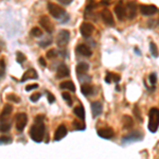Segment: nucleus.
Wrapping results in <instances>:
<instances>
[{"label":"nucleus","mask_w":159,"mask_h":159,"mask_svg":"<svg viewBox=\"0 0 159 159\" xmlns=\"http://www.w3.org/2000/svg\"><path fill=\"white\" fill-rule=\"evenodd\" d=\"M12 142V138L10 136H1L0 137V144H9Z\"/></svg>","instance_id":"30"},{"label":"nucleus","mask_w":159,"mask_h":159,"mask_svg":"<svg viewBox=\"0 0 159 159\" xmlns=\"http://www.w3.org/2000/svg\"><path fill=\"white\" fill-rule=\"evenodd\" d=\"M0 68H1L2 70H4V68H6V65H4V60L0 61Z\"/></svg>","instance_id":"44"},{"label":"nucleus","mask_w":159,"mask_h":159,"mask_svg":"<svg viewBox=\"0 0 159 159\" xmlns=\"http://www.w3.org/2000/svg\"><path fill=\"white\" fill-rule=\"evenodd\" d=\"M70 74V71H69V68L67 67L66 64H61L57 68V71H56V78L57 79H64L67 78Z\"/></svg>","instance_id":"13"},{"label":"nucleus","mask_w":159,"mask_h":159,"mask_svg":"<svg viewBox=\"0 0 159 159\" xmlns=\"http://www.w3.org/2000/svg\"><path fill=\"white\" fill-rule=\"evenodd\" d=\"M105 81H106V83H108V84H110L112 82L111 73H110V72H107V75H106V78H105Z\"/></svg>","instance_id":"41"},{"label":"nucleus","mask_w":159,"mask_h":159,"mask_svg":"<svg viewBox=\"0 0 159 159\" xmlns=\"http://www.w3.org/2000/svg\"><path fill=\"white\" fill-rule=\"evenodd\" d=\"M98 135L103 139H111L115 135V132L111 127H103L98 129Z\"/></svg>","instance_id":"12"},{"label":"nucleus","mask_w":159,"mask_h":159,"mask_svg":"<svg viewBox=\"0 0 159 159\" xmlns=\"http://www.w3.org/2000/svg\"><path fill=\"white\" fill-rule=\"evenodd\" d=\"M16 55H17L16 61H17V63H19V64H22L25 60H27V57L25 56V54H24V53H21V52H17Z\"/></svg>","instance_id":"32"},{"label":"nucleus","mask_w":159,"mask_h":159,"mask_svg":"<svg viewBox=\"0 0 159 159\" xmlns=\"http://www.w3.org/2000/svg\"><path fill=\"white\" fill-rule=\"evenodd\" d=\"M36 88H38L37 84H31V85H28L27 87H25V90L31 91V90H33V89H36Z\"/></svg>","instance_id":"38"},{"label":"nucleus","mask_w":159,"mask_h":159,"mask_svg":"<svg viewBox=\"0 0 159 159\" xmlns=\"http://www.w3.org/2000/svg\"><path fill=\"white\" fill-rule=\"evenodd\" d=\"M16 129L18 132H22L28 123V116L25 112H19L16 115Z\"/></svg>","instance_id":"5"},{"label":"nucleus","mask_w":159,"mask_h":159,"mask_svg":"<svg viewBox=\"0 0 159 159\" xmlns=\"http://www.w3.org/2000/svg\"><path fill=\"white\" fill-rule=\"evenodd\" d=\"M73 126L76 130H84L85 129V124H83V123L78 121V120H74L73 121Z\"/></svg>","instance_id":"28"},{"label":"nucleus","mask_w":159,"mask_h":159,"mask_svg":"<svg viewBox=\"0 0 159 159\" xmlns=\"http://www.w3.org/2000/svg\"><path fill=\"white\" fill-rule=\"evenodd\" d=\"M38 78V74L35 69H29L28 71H25L22 75L21 80H20V83H24L27 80H36Z\"/></svg>","instance_id":"19"},{"label":"nucleus","mask_w":159,"mask_h":159,"mask_svg":"<svg viewBox=\"0 0 159 159\" xmlns=\"http://www.w3.org/2000/svg\"><path fill=\"white\" fill-rule=\"evenodd\" d=\"M60 87L61 89H67V90H70L74 92L75 91V86H74L73 82L71 81H66V82H63V83H61Z\"/></svg>","instance_id":"24"},{"label":"nucleus","mask_w":159,"mask_h":159,"mask_svg":"<svg viewBox=\"0 0 159 159\" xmlns=\"http://www.w3.org/2000/svg\"><path fill=\"white\" fill-rule=\"evenodd\" d=\"M60 3L64 4V6H68V4H70L71 2H72V0H57Z\"/></svg>","instance_id":"42"},{"label":"nucleus","mask_w":159,"mask_h":159,"mask_svg":"<svg viewBox=\"0 0 159 159\" xmlns=\"http://www.w3.org/2000/svg\"><path fill=\"white\" fill-rule=\"evenodd\" d=\"M56 50H54V49H51V50H49L47 52V54H46V56H47L48 58H53V57H56Z\"/></svg>","instance_id":"35"},{"label":"nucleus","mask_w":159,"mask_h":159,"mask_svg":"<svg viewBox=\"0 0 159 159\" xmlns=\"http://www.w3.org/2000/svg\"><path fill=\"white\" fill-rule=\"evenodd\" d=\"M7 99L11 102H14V103H20V98L18 96H16L15 93H10L7 96Z\"/></svg>","instance_id":"27"},{"label":"nucleus","mask_w":159,"mask_h":159,"mask_svg":"<svg viewBox=\"0 0 159 159\" xmlns=\"http://www.w3.org/2000/svg\"><path fill=\"white\" fill-rule=\"evenodd\" d=\"M51 43H52V40H51L50 38H48L47 42H40L39 46H40V47H47V46H49Z\"/></svg>","instance_id":"40"},{"label":"nucleus","mask_w":159,"mask_h":159,"mask_svg":"<svg viewBox=\"0 0 159 159\" xmlns=\"http://www.w3.org/2000/svg\"><path fill=\"white\" fill-rule=\"evenodd\" d=\"M115 14L117 15L118 19L119 20H123L124 17L126 16V10H125V7L120 2L118 3L116 7H115Z\"/></svg>","instance_id":"17"},{"label":"nucleus","mask_w":159,"mask_h":159,"mask_svg":"<svg viewBox=\"0 0 159 159\" xmlns=\"http://www.w3.org/2000/svg\"><path fill=\"white\" fill-rule=\"evenodd\" d=\"M81 91L85 97H89L94 92V88H93V86H91V85L84 84V85L81 86Z\"/></svg>","instance_id":"22"},{"label":"nucleus","mask_w":159,"mask_h":159,"mask_svg":"<svg viewBox=\"0 0 159 159\" xmlns=\"http://www.w3.org/2000/svg\"><path fill=\"white\" fill-rule=\"evenodd\" d=\"M31 34H32L34 37H40L43 35V31L40 30L39 28L35 27V28H33V29L31 30Z\"/></svg>","instance_id":"29"},{"label":"nucleus","mask_w":159,"mask_h":159,"mask_svg":"<svg viewBox=\"0 0 159 159\" xmlns=\"http://www.w3.org/2000/svg\"><path fill=\"white\" fill-rule=\"evenodd\" d=\"M13 111V106L11 104H6L3 107V110H2L1 115H0V122L2 121H7V120L10 119V116H11Z\"/></svg>","instance_id":"14"},{"label":"nucleus","mask_w":159,"mask_h":159,"mask_svg":"<svg viewBox=\"0 0 159 159\" xmlns=\"http://www.w3.org/2000/svg\"><path fill=\"white\" fill-rule=\"evenodd\" d=\"M73 112L79 119H81V120L85 119V109H84V107L82 106V105H78L76 107H74Z\"/></svg>","instance_id":"23"},{"label":"nucleus","mask_w":159,"mask_h":159,"mask_svg":"<svg viewBox=\"0 0 159 159\" xmlns=\"http://www.w3.org/2000/svg\"><path fill=\"white\" fill-rule=\"evenodd\" d=\"M134 115L136 116L138 120H139V122H142V117H141V111H140V108L136 105L134 107Z\"/></svg>","instance_id":"31"},{"label":"nucleus","mask_w":159,"mask_h":159,"mask_svg":"<svg viewBox=\"0 0 159 159\" xmlns=\"http://www.w3.org/2000/svg\"><path fill=\"white\" fill-rule=\"evenodd\" d=\"M68 130H67V127L65 126L64 124L60 125V126L56 129L55 130V134H54V140L55 141H60L63 139L64 137H66V135H67Z\"/></svg>","instance_id":"15"},{"label":"nucleus","mask_w":159,"mask_h":159,"mask_svg":"<svg viewBox=\"0 0 159 159\" xmlns=\"http://www.w3.org/2000/svg\"><path fill=\"white\" fill-rule=\"evenodd\" d=\"M40 97H42V94H40L39 92H35V93H33L32 96L30 97V100H31V102L35 103V102H37L38 100L40 99Z\"/></svg>","instance_id":"34"},{"label":"nucleus","mask_w":159,"mask_h":159,"mask_svg":"<svg viewBox=\"0 0 159 159\" xmlns=\"http://www.w3.org/2000/svg\"><path fill=\"white\" fill-rule=\"evenodd\" d=\"M126 15L129 19H134L137 15V2L135 0H130L127 2V7L126 9Z\"/></svg>","instance_id":"10"},{"label":"nucleus","mask_w":159,"mask_h":159,"mask_svg":"<svg viewBox=\"0 0 159 159\" xmlns=\"http://www.w3.org/2000/svg\"><path fill=\"white\" fill-rule=\"evenodd\" d=\"M148 79H150V83L152 84V85H155L156 82H157V75H156V73H151Z\"/></svg>","instance_id":"36"},{"label":"nucleus","mask_w":159,"mask_h":159,"mask_svg":"<svg viewBox=\"0 0 159 159\" xmlns=\"http://www.w3.org/2000/svg\"><path fill=\"white\" fill-rule=\"evenodd\" d=\"M122 123H123V127L126 129H129L134 126V121H133L132 117L127 116V115H124L122 117Z\"/></svg>","instance_id":"21"},{"label":"nucleus","mask_w":159,"mask_h":159,"mask_svg":"<svg viewBox=\"0 0 159 159\" xmlns=\"http://www.w3.org/2000/svg\"><path fill=\"white\" fill-rule=\"evenodd\" d=\"M143 139V134L141 132L135 130V132L129 133V135L124 136L123 137V143H127V142H136V141H140Z\"/></svg>","instance_id":"6"},{"label":"nucleus","mask_w":159,"mask_h":159,"mask_svg":"<svg viewBox=\"0 0 159 159\" xmlns=\"http://www.w3.org/2000/svg\"><path fill=\"white\" fill-rule=\"evenodd\" d=\"M38 61H39V64L43 66V67H46V66H47V63H46V61H45V58H43V57H39Z\"/></svg>","instance_id":"43"},{"label":"nucleus","mask_w":159,"mask_h":159,"mask_svg":"<svg viewBox=\"0 0 159 159\" xmlns=\"http://www.w3.org/2000/svg\"><path fill=\"white\" fill-rule=\"evenodd\" d=\"M93 31H94V27L91 24H89V22H84V24H82L81 28H80V32H81L82 36L85 38L90 37L92 33H93Z\"/></svg>","instance_id":"9"},{"label":"nucleus","mask_w":159,"mask_h":159,"mask_svg":"<svg viewBox=\"0 0 159 159\" xmlns=\"http://www.w3.org/2000/svg\"><path fill=\"white\" fill-rule=\"evenodd\" d=\"M47 98H48V102H49L50 104H52L55 102V97L53 96L52 93H50V92H47Z\"/></svg>","instance_id":"37"},{"label":"nucleus","mask_w":159,"mask_h":159,"mask_svg":"<svg viewBox=\"0 0 159 159\" xmlns=\"http://www.w3.org/2000/svg\"><path fill=\"white\" fill-rule=\"evenodd\" d=\"M120 75H118V74L116 73H111V80H112V82H115V83H119V81H120Z\"/></svg>","instance_id":"39"},{"label":"nucleus","mask_w":159,"mask_h":159,"mask_svg":"<svg viewBox=\"0 0 159 159\" xmlns=\"http://www.w3.org/2000/svg\"><path fill=\"white\" fill-rule=\"evenodd\" d=\"M63 98L68 103V105H72V99H71V97H70V93H68V92H63Z\"/></svg>","instance_id":"33"},{"label":"nucleus","mask_w":159,"mask_h":159,"mask_svg":"<svg viewBox=\"0 0 159 159\" xmlns=\"http://www.w3.org/2000/svg\"><path fill=\"white\" fill-rule=\"evenodd\" d=\"M39 25H42V28L43 30L46 31L47 33H53V31H54V25L51 22V20L49 19V17L48 16H42L39 18Z\"/></svg>","instance_id":"8"},{"label":"nucleus","mask_w":159,"mask_h":159,"mask_svg":"<svg viewBox=\"0 0 159 159\" xmlns=\"http://www.w3.org/2000/svg\"><path fill=\"white\" fill-rule=\"evenodd\" d=\"M101 3H103V4H105V6H107V4L110 3V0H102Z\"/></svg>","instance_id":"45"},{"label":"nucleus","mask_w":159,"mask_h":159,"mask_svg":"<svg viewBox=\"0 0 159 159\" xmlns=\"http://www.w3.org/2000/svg\"><path fill=\"white\" fill-rule=\"evenodd\" d=\"M45 116L43 115H38L34 119V124L32 125L30 129V136L33 141L39 143L42 142L45 136V124H43Z\"/></svg>","instance_id":"1"},{"label":"nucleus","mask_w":159,"mask_h":159,"mask_svg":"<svg viewBox=\"0 0 159 159\" xmlns=\"http://www.w3.org/2000/svg\"><path fill=\"white\" fill-rule=\"evenodd\" d=\"M48 10H49V13L52 15L53 18H55V19L63 20L64 17H67V14H66L65 9H63V7L57 6V4L48 3Z\"/></svg>","instance_id":"3"},{"label":"nucleus","mask_w":159,"mask_h":159,"mask_svg":"<svg viewBox=\"0 0 159 159\" xmlns=\"http://www.w3.org/2000/svg\"><path fill=\"white\" fill-rule=\"evenodd\" d=\"M89 70V65L87 63H79L78 66H76V73H78V76H81L83 74H85L87 71Z\"/></svg>","instance_id":"20"},{"label":"nucleus","mask_w":159,"mask_h":159,"mask_svg":"<svg viewBox=\"0 0 159 159\" xmlns=\"http://www.w3.org/2000/svg\"><path fill=\"white\" fill-rule=\"evenodd\" d=\"M101 16L103 21L107 25H110V27H114L115 25V20H114V16H112V13L109 11V10L105 9L101 12Z\"/></svg>","instance_id":"11"},{"label":"nucleus","mask_w":159,"mask_h":159,"mask_svg":"<svg viewBox=\"0 0 159 159\" xmlns=\"http://www.w3.org/2000/svg\"><path fill=\"white\" fill-rule=\"evenodd\" d=\"M150 50L151 53L154 57H158V49H157V46H156L155 43H150Z\"/></svg>","instance_id":"26"},{"label":"nucleus","mask_w":159,"mask_h":159,"mask_svg":"<svg viewBox=\"0 0 159 159\" xmlns=\"http://www.w3.org/2000/svg\"><path fill=\"white\" fill-rule=\"evenodd\" d=\"M158 12V7L154 4H141L140 6V13L143 16H152Z\"/></svg>","instance_id":"7"},{"label":"nucleus","mask_w":159,"mask_h":159,"mask_svg":"<svg viewBox=\"0 0 159 159\" xmlns=\"http://www.w3.org/2000/svg\"><path fill=\"white\" fill-rule=\"evenodd\" d=\"M69 40H70V32L68 30H61L57 34V37H56V43L58 47L63 48L67 46Z\"/></svg>","instance_id":"4"},{"label":"nucleus","mask_w":159,"mask_h":159,"mask_svg":"<svg viewBox=\"0 0 159 159\" xmlns=\"http://www.w3.org/2000/svg\"><path fill=\"white\" fill-rule=\"evenodd\" d=\"M11 122L9 121V120H7V121H2L0 123V132L2 133H7L9 132L10 129H11Z\"/></svg>","instance_id":"25"},{"label":"nucleus","mask_w":159,"mask_h":159,"mask_svg":"<svg viewBox=\"0 0 159 159\" xmlns=\"http://www.w3.org/2000/svg\"><path fill=\"white\" fill-rule=\"evenodd\" d=\"M103 111V106H102V103L101 102H92L91 103V112H92V116L93 118H97L99 117L100 115L102 114Z\"/></svg>","instance_id":"16"},{"label":"nucleus","mask_w":159,"mask_h":159,"mask_svg":"<svg viewBox=\"0 0 159 159\" xmlns=\"http://www.w3.org/2000/svg\"><path fill=\"white\" fill-rule=\"evenodd\" d=\"M76 51H78L81 55L86 56V57H89V56L92 55L91 49L87 45H85V43H81V45H79L78 47H76Z\"/></svg>","instance_id":"18"},{"label":"nucleus","mask_w":159,"mask_h":159,"mask_svg":"<svg viewBox=\"0 0 159 159\" xmlns=\"http://www.w3.org/2000/svg\"><path fill=\"white\" fill-rule=\"evenodd\" d=\"M116 89H117V91H120V87H119V86H117V87H116Z\"/></svg>","instance_id":"46"},{"label":"nucleus","mask_w":159,"mask_h":159,"mask_svg":"<svg viewBox=\"0 0 159 159\" xmlns=\"http://www.w3.org/2000/svg\"><path fill=\"white\" fill-rule=\"evenodd\" d=\"M158 112L159 110L157 107H153L148 112V129L151 133H157L158 130Z\"/></svg>","instance_id":"2"}]
</instances>
